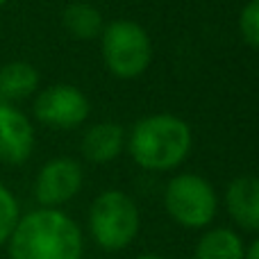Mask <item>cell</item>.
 <instances>
[{"instance_id": "obj_15", "label": "cell", "mask_w": 259, "mask_h": 259, "mask_svg": "<svg viewBox=\"0 0 259 259\" xmlns=\"http://www.w3.org/2000/svg\"><path fill=\"white\" fill-rule=\"evenodd\" d=\"M239 30H241V36L246 39V44H250L252 48H259V0H250L241 9Z\"/></svg>"}, {"instance_id": "obj_5", "label": "cell", "mask_w": 259, "mask_h": 259, "mask_svg": "<svg viewBox=\"0 0 259 259\" xmlns=\"http://www.w3.org/2000/svg\"><path fill=\"white\" fill-rule=\"evenodd\" d=\"M164 207L178 225L200 230L216 216V191L205 178L193 173L175 175L164 191Z\"/></svg>"}, {"instance_id": "obj_14", "label": "cell", "mask_w": 259, "mask_h": 259, "mask_svg": "<svg viewBox=\"0 0 259 259\" xmlns=\"http://www.w3.org/2000/svg\"><path fill=\"white\" fill-rule=\"evenodd\" d=\"M18 223V202L5 184H0V246L9 241Z\"/></svg>"}, {"instance_id": "obj_12", "label": "cell", "mask_w": 259, "mask_h": 259, "mask_svg": "<svg viewBox=\"0 0 259 259\" xmlns=\"http://www.w3.org/2000/svg\"><path fill=\"white\" fill-rule=\"evenodd\" d=\"M193 259H246V248L237 232L214 228L200 237Z\"/></svg>"}, {"instance_id": "obj_6", "label": "cell", "mask_w": 259, "mask_h": 259, "mask_svg": "<svg viewBox=\"0 0 259 259\" xmlns=\"http://www.w3.org/2000/svg\"><path fill=\"white\" fill-rule=\"evenodd\" d=\"M34 116L50 127H77L89 116V98L73 84H53L36 96Z\"/></svg>"}, {"instance_id": "obj_8", "label": "cell", "mask_w": 259, "mask_h": 259, "mask_svg": "<svg viewBox=\"0 0 259 259\" xmlns=\"http://www.w3.org/2000/svg\"><path fill=\"white\" fill-rule=\"evenodd\" d=\"M34 148V130L23 112L9 103H0V161L18 166L30 159Z\"/></svg>"}, {"instance_id": "obj_7", "label": "cell", "mask_w": 259, "mask_h": 259, "mask_svg": "<svg viewBox=\"0 0 259 259\" xmlns=\"http://www.w3.org/2000/svg\"><path fill=\"white\" fill-rule=\"evenodd\" d=\"M82 180H84V173L75 159L71 157L50 159L36 175L34 198L36 202H41V207L57 209L59 205L77 196V191L82 189Z\"/></svg>"}, {"instance_id": "obj_17", "label": "cell", "mask_w": 259, "mask_h": 259, "mask_svg": "<svg viewBox=\"0 0 259 259\" xmlns=\"http://www.w3.org/2000/svg\"><path fill=\"white\" fill-rule=\"evenodd\" d=\"M137 259H166V257H159V255H139Z\"/></svg>"}, {"instance_id": "obj_3", "label": "cell", "mask_w": 259, "mask_h": 259, "mask_svg": "<svg viewBox=\"0 0 259 259\" xmlns=\"http://www.w3.org/2000/svg\"><path fill=\"white\" fill-rule=\"evenodd\" d=\"M137 202L123 191H105L94 200L89 209V230L94 241L103 250L116 252L127 248L139 234Z\"/></svg>"}, {"instance_id": "obj_13", "label": "cell", "mask_w": 259, "mask_h": 259, "mask_svg": "<svg viewBox=\"0 0 259 259\" xmlns=\"http://www.w3.org/2000/svg\"><path fill=\"white\" fill-rule=\"evenodd\" d=\"M62 23L66 27V32L75 39L82 41H91L96 36L103 34L105 23H103V14L98 7H94L91 3H71L66 9L62 12Z\"/></svg>"}, {"instance_id": "obj_1", "label": "cell", "mask_w": 259, "mask_h": 259, "mask_svg": "<svg viewBox=\"0 0 259 259\" xmlns=\"http://www.w3.org/2000/svg\"><path fill=\"white\" fill-rule=\"evenodd\" d=\"M12 259H82V234L71 216L41 207L18 219L9 237Z\"/></svg>"}, {"instance_id": "obj_16", "label": "cell", "mask_w": 259, "mask_h": 259, "mask_svg": "<svg viewBox=\"0 0 259 259\" xmlns=\"http://www.w3.org/2000/svg\"><path fill=\"white\" fill-rule=\"evenodd\" d=\"M246 259H259V239L255 243H252L250 248H248V252H246Z\"/></svg>"}, {"instance_id": "obj_11", "label": "cell", "mask_w": 259, "mask_h": 259, "mask_svg": "<svg viewBox=\"0 0 259 259\" xmlns=\"http://www.w3.org/2000/svg\"><path fill=\"white\" fill-rule=\"evenodd\" d=\"M39 87V71L27 62H9L0 66V100L12 103L34 94Z\"/></svg>"}, {"instance_id": "obj_4", "label": "cell", "mask_w": 259, "mask_h": 259, "mask_svg": "<svg viewBox=\"0 0 259 259\" xmlns=\"http://www.w3.org/2000/svg\"><path fill=\"white\" fill-rule=\"evenodd\" d=\"M103 59L112 75L121 80L139 77L152 59L148 32L134 21H114L103 30Z\"/></svg>"}, {"instance_id": "obj_10", "label": "cell", "mask_w": 259, "mask_h": 259, "mask_svg": "<svg viewBox=\"0 0 259 259\" xmlns=\"http://www.w3.org/2000/svg\"><path fill=\"white\" fill-rule=\"evenodd\" d=\"M125 146V132L118 123H98L91 125L82 137V155L91 164H107L116 159Z\"/></svg>"}, {"instance_id": "obj_9", "label": "cell", "mask_w": 259, "mask_h": 259, "mask_svg": "<svg viewBox=\"0 0 259 259\" xmlns=\"http://www.w3.org/2000/svg\"><path fill=\"white\" fill-rule=\"evenodd\" d=\"M225 202L232 221L248 232H259V178L241 175L230 182Z\"/></svg>"}, {"instance_id": "obj_18", "label": "cell", "mask_w": 259, "mask_h": 259, "mask_svg": "<svg viewBox=\"0 0 259 259\" xmlns=\"http://www.w3.org/2000/svg\"><path fill=\"white\" fill-rule=\"evenodd\" d=\"M5 3H7V0H0V7H3V5H5Z\"/></svg>"}, {"instance_id": "obj_2", "label": "cell", "mask_w": 259, "mask_h": 259, "mask_svg": "<svg viewBox=\"0 0 259 259\" xmlns=\"http://www.w3.org/2000/svg\"><path fill=\"white\" fill-rule=\"evenodd\" d=\"M127 150L141 168L170 170L191 150V127L173 114L146 116L130 132Z\"/></svg>"}]
</instances>
